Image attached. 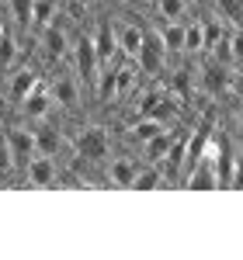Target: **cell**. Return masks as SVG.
I'll use <instances>...</instances> for the list:
<instances>
[{"instance_id": "1", "label": "cell", "mask_w": 243, "mask_h": 260, "mask_svg": "<svg viewBox=\"0 0 243 260\" xmlns=\"http://www.w3.org/2000/svg\"><path fill=\"white\" fill-rule=\"evenodd\" d=\"M70 142H73V156L94 163V167H104L111 160V146H115L108 125H98V121H83L80 128H73Z\"/></svg>"}, {"instance_id": "2", "label": "cell", "mask_w": 243, "mask_h": 260, "mask_svg": "<svg viewBox=\"0 0 243 260\" xmlns=\"http://www.w3.org/2000/svg\"><path fill=\"white\" fill-rule=\"evenodd\" d=\"M45 80H49V90H52V98H56V111H59V118H73V115H80L83 108V83L80 77L73 73V66L66 70V66H56V70H49L45 73Z\"/></svg>"}, {"instance_id": "3", "label": "cell", "mask_w": 243, "mask_h": 260, "mask_svg": "<svg viewBox=\"0 0 243 260\" xmlns=\"http://www.w3.org/2000/svg\"><path fill=\"white\" fill-rule=\"evenodd\" d=\"M4 139L11 146V156H14V170L18 177L28 170V163L39 156V142H35V128L21 118H4Z\"/></svg>"}, {"instance_id": "4", "label": "cell", "mask_w": 243, "mask_h": 260, "mask_svg": "<svg viewBox=\"0 0 243 260\" xmlns=\"http://www.w3.org/2000/svg\"><path fill=\"white\" fill-rule=\"evenodd\" d=\"M7 118H21V121H28V125L45 121V118H56V98H52V90H49V80H42Z\"/></svg>"}, {"instance_id": "5", "label": "cell", "mask_w": 243, "mask_h": 260, "mask_svg": "<svg viewBox=\"0 0 243 260\" xmlns=\"http://www.w3.org/2000/svg\"><path fill=\"white\" fill-rule=\"evenodd\" d=\"M59 167H63V160L39 153L35 160L28 163V170L21 174V184H24V187H56V180H59Z\"/></svg>"}, {"instance_id": "6", "label": "cell", "mask_w": 243, "mask_h": 260, "mask_svg": "<svg viewBox=\"0 0 243 260\" xmlns=\"http://www.w3.org/2000/svg\"><path fill=\"white\" fill-rule=\"evenodd\" d=\"M142 163L132 156V153H122V156H111V160L104 163V180H108V187H132V180L139 174Z\"/></svg>"}, {"instance_id": "7", "label": "cell", "mask_w": 243, "mask_h": 260, "mask_svg": "<svg viewBox=\"0 0 243 260\" xmlns=\"http://www.w3.org/2000/svg\"><path fill=\"white\" fill-rule=\"evenodd\" d=\"M115 31H118V52L122 56H125V59H139L142 42H146V24L115 18Z\"/></svg>"}, {"instance_id": "8", "label": "cell", "mask_w": 243, "mask_h": 260, "mask_svg": "<svg viewBox=\"0 0 243 260\" xmlns=\"http://www.w3.org/2000/svg\"><path fill=\"white\" fill-rule=\"evenodd\" d=\"M153 28L160 31V39H163V45H167L170 62L184 59V21H157Z\"/></svg>"}, {"instance_id": "9", "label": "cell", "mask_w": 243, "mask_h": 260, "mask_svg": "<svg viewBox=\"0 0 243 260\" xmlns=\"http://www.w3.org/2000/svg\"><path fill=\"white\" fill-rule=\"evenodd\" d=\"M177 132H181V128H177V125H170V128H163L160 136H153V139L142 146V160H146V163H157V167H160V163L167 160V153H170L174 139H177Z\"/></svg>"}, {"instance_id": "10", "label": "cell", "mask_w": 243, "mask_h": 260, "mask_svg": "<svg viewBox=\"0 0 243 260\" xmlns=\"http://www.w3.org/2000/svg\"><path fill=\"white\" fill-rule=\"evenodd\" d=\"M184 56H191V59L205 56V18L184 21Z\"/></svg>"}, {"instance_id": "11", "label": "cell", "mask_w": 243, "mask_h": 260, "mask_svg": "<svg viewBox=\"0 0 243 260\" xmlns=\"http://www.w3.org/2000/svg\"><path fill=\"white\" fill-rule=\"evenodd\" d=\"M191 7H195L191 0H157L153 14H157V21H188Z\"/></svg>"}, {"instance_id": "12", "label": "cell", "mask_w": 243, "mask_h": 260, "mask_svg": "<svg viewBox=\"0 0 243 260\" xmlns=\"http://www.w3.org/2000/svg\"><path fill=\"white\" fill-rule=\"evenodd\" d=\"M229 24H243V0H212Z\"/></svg>"}, {"instance_id": "13", "label": "cell", "mask_w": 243, "mask_h": 260, "mask_svg": "<svg viewBox=\"0 0 243 260\" xmlns=\"http://www.w3.org/2000/svg\"><path fill=\"white\" fill-rule=\"evenodd\" d=\"M0 128H4V121H0ZM18 170H14V156H11V146H7V139H4V132H0V180L14 177Z\"/></svg>"}, {"instance_id": "14", "label": "cell", "mask_w": 243, "mask_h": 260, "mask_svg": "<svg viewBox=\"0 0 243 260\" xmlns=\"http://www.w3.org/2000/svg\"><path fill=\"white\" fill-rule=\"evenodd\" d=\"M233 187H243V153H236V163H233Z\"/></svg>"}, {"instance_id": "15", "label": "cell", "mask_w": 243, "mask_h": 260, "mask_svg": "<svg viewBox=\"0 0 243 260\" xmlns=\"http://www.w3.org/2000/svg\"><path fill=\"white\" fill-rule=\"evenodd\" d=\"M115 4L129 7V11H149V7H146V0H115Z\"/></svg>"}, {"instance_id": "16", "label": "cell", "mask_w": 243, "mask_h": 260, "mask_svg": "<svg viewBox=\"0 0 243 260\" xmlns=\"http://www.w3.org/2000/svg\"><path fill=\"white\" fill-rule=\"evenodd\" d=\"M236 128H243V98H240V104H236Z\"/></svg>"}, {"instance_id": "17", "label": "cell", "mask_w": 243, "mask_h": 260, "mask_svg": "<svg viewBox=\"0 0 243 260\" xmlns=\"http://www.w3.org/2000/svg\"><path fill=\"white\" fill-rule=\"evenodd\" d=\"M0 121H4V94H0Z\"/></svg>"}]
</instances>
